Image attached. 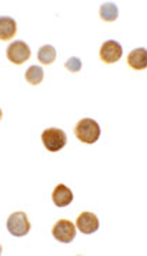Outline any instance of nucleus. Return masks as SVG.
Segmentation results:
<instances>
[{
  "label": "nucleus",
  "instance_id": "obj_6",
  "mask_svg": "<svg viewBox=\"0 0 147 256\" xmlns=\"http://www.w3.org/2000/svg\"><path fill=\"white\" fill-rule=\"evenodd\" d=\"M122 46L115 41V40H108L105 41L103 46H101V50H100V58L101 60H104L105 64H115L118 60L122 58Z\"/></svg>",
  "mask_w": 147,
  "mask_h": 256
},
{
  "label": "nucleus",
  "instance_id": "obj_1",
  "mask_svg": "<svg viewBox=\"0 0 147 256\" xmlns=\"http://www.w3.org/2000/svg\"><path fill=\"white\" fill-rule=\"evenodd\" d=\"M74 136L83 144H96L101 136V127L93 118H83L76 124Z\"/></svg>",
  "mask_w": 147,
  "mask_h": 256
},
{
  "label": "nucleus",
  "instance_id": "obj_11",
  "mask_svg": "<svg viewBox=\"0 0 147 256\" xmlns=\"http://www.w3.org/2000/svg\"><path fill=\"white\" fill-rule=\"evenodd\" d=\"M118 14H119L118 6L112 2H107L100 8V17L104 22H115L118 18Z\"/></svg>",
  "mask_w": 147,
  "mask_h": 256
},
{
  "label": "nucleus",
  "instance_id": "obj_3",
  "mask_svg": "<svg viewBox=\"0 0 147 256\" xmlns=\"http://www.w3.org/2000/svg\"><path fill=\"white\" fill-rule=\"evenodd\" d=\"M7 230L8 232L14 236H25L31 230L27 214L22 211L13 212L7 218Z\"/></svg>",
  "mask_w": 147,
  "mask_h": 256
},
{
  "label": "nucleus",
  "instance_id": "obj_2",
  "mask_svg": "<svg viewBox=\"0 0 147 256\" xmlns=\"http://www.w3.org/2000/svg\"><path fill=\"white\" fill-rule=\"evenodd\" d=\"M41 140H42V144L46 148V151L49 152L60 151L67 144L66 134L60 128H46L41 136Z\"/></svg>",
  "mask_w": 147,
  "mask_h": 256
},
{
  "label": "nucleus",
  "instance_id": "obj_7",
  "mask_svg": "<svg viewBox=\"0 0 147 256\" xmlns=\"http://www.w3.org/2000/svg\"><path fill=\"white\" fill-rule=\"evenodd\" d=\"M76 226L81 234L90 235V234H94L100 230V221L94 212L84 211L76 220Z\"/></svg>",
  "mask_w": 147,
  "mask_h": 256
},
{
  "label": "nucleus",
  "instance_id": "obj_14",
  "mask_svg": "<svg viewBox=\"0 0 147 256\" xmlns=\"http://www.w3.org/2000/svg\"><path fill=\"white\" fill-rule=\"evenodd\" d=\"M83 66V64H81L80 58H77V56H72V58H69L66 60V64H65V68L67 70H70V72H79Z\"/></svg>",
  "mask_w": 147,
  "mask_h": 256
},
{
  "label": "nucleus",
  "instance_id": "obj_9",
  "mask_svg": "<svg viewBox=\"0 0 147 256\" xmlns=\"http://www.w3.org/2000/svg\"><path fill=\"white\" fill-rule=\"evenodd\" d=\"M128 64L132 69L142 70L147 68V50L146 48H136L128 55Z\"/></svg>",
  "mask_w": 147,
  "mask_h": 256
},
{
  "label": "nucleus",
  "instance_id": "obj_10",
  "mask_svg": "<svg viewBox=\"0 0 147 256\" xmlns=\"http://www.w3.org/2000/svg\"><path fill=\"white\" fill-rule=\"evenodd\" d=\"M17 32V23L8 16H0V40L8 41Z\"/></svg>",
  "mask_w": 147,
  "mask_h": 256
},
{
  "label": "nucleus",
  "instance_id": "obj_4",
  "mask_svg": "<svg viewBox=\"0 0 147 256\" xmlns=\"http://www.w3.org/2000/svg\"><path fill=\"white\" fill-rule=\"evenodd\" d=\"M6 55H7V60L11 64L15 65H22L24 62H27L31 56V50L29 46L24 42V41H13L6 50Z\"/></svg>",
  "mask_w": 147,
  "mask_h": 256
},
{
  "label": "nucleus",
  "instance_id": "obj_8",
  "mask_svg": "<svg viewBox=\"0 0 147 256\" xmlns=\"http://www.w3.org/2000/svg\"><path fill=\"white\" fill-rule=\"evenodd\" d=\"M52 202L56 207H67L73 202V193L66 184L60 183L52 192Z\"/></svg>",
  "mask_w": 147,
  "mask_h": 256
},
{
  "label": "nucleus",
  "instance_id": "obj_5",
  "mask_svg": "<svg viewBox=\"0 0 147 256\" xmlns=\"http://www.w3.org/2000/svg\"><path fill=\"white\" fill-rule=\"evenodd\" d=\"M52 235L56 241L62 244H70L76 236V226L69 220H59L52 228Z\"/></svg>",
  "mask_w": 147,
  "mask_h": 256
},
{
  "label": "nucleus",
  "instance_id": "obj_12",
  "mask_svg": "<svg viewBox=\"0 0 147 256\" xmlns=\"http://www.w3.org/2000/svg\"><path fill=\"white\" fill-rule=\"evenodd\" d=\"M56 60V50L52 46H42L38 50V60L44 65H51Z\"/></svg>",
  "mask_w": 147,
  "mask_h": 256
},
{
  "label": "nucleus",
  "instance_id": "obj_13",
  "mask_svg": "<svg viewBox=\"0 0 147 256\" xmlns=\"http://www.w3.org/2000/svg\"><path fill=\"white\" fill-rule=\"evenodd\" d=\"M25 80L31 84H39L44 80V69L38 65H32L25 70Z\"/></svg>",
  "mask_w": 147,
  "mask_h": 256
},
{
  "label": "nucleus",
  "instance_id": "obj_16",
  "mask_svg": "<svg viewBox=\"0 0 147 256\" xmlns=\"http://www.w3.org/2000/svg\"><path fill=\"white\" fill-rule=\"evenodd\" d=\"M0 255H1V245H0Z\"/></svg>",
  "mask_w": 147,
  "mask_h": 256
},
{
  "label": "nucleus",
  "instance_id": "obj_15",
  "mask_svg": "<svg viewBox=\"0 0 147 256\" xmlns=\"http://www.w3.org/2000/svg\"><path fill=\"white\" fill-rule=\"evenodd\" d=\"M1 117H3V113H1V110H0V120H1Z\"/></svg>",
  "mask_w": 147,
  "mask_h": 256
}]
</instances>
